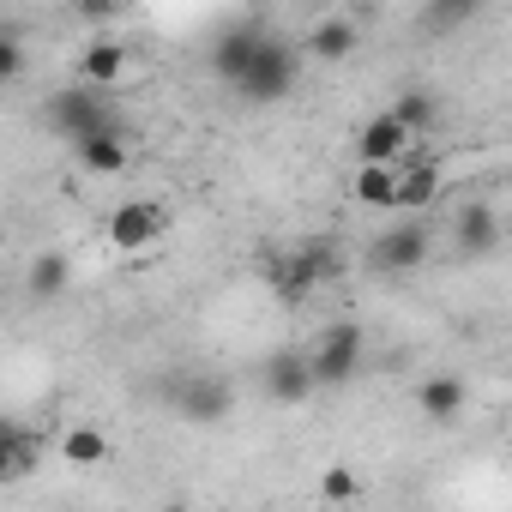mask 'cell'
I'll list each match as a JSON object with an SVG mask.
<instances>
[{
	"instance_id": "1",
	"label": "cell",
	"mask_w": 512,
	"mask_h": 512,
	"mask_svg": "<svg viewBox=\"0 0 512 512\" xmlns=\"http://www.w3.org/2000/svg\"><path fill=\"white\" fill-rule=\"evenodd\" d=\"M344 272V253L332 241H302V247H272L260 260V278L272 284L278 302H308L320 284H332Z\"/></svg>"
},
{
	"instance_id": "2",
	"label": "cell",
	"mask_w": 512,
	"mask_h": 512,
	"mask_svg": "<svg viewBox=\"0 0 512 512\" xmlns=\"http://www.w3.org/2000/svg\"><path fill=\"white\" fill-rule=\"evenodd\" d=\"M43 121H49L67 145H79V139H91V133H115V127H127L121 109H115V97H109V91H85V85L55 91V97L43 103Z\"/></svg>"
},
{
	"instance_id": "3",
	"label": "cell",
	"mask_w": 512,
	"mask_h": 512,
	"mask_svg": "<svg viewBox=\"0 0 512 512\" xmlns=\"http://www.w3.org/2000/svg\"><path fill=\"white\" fill-rule=\"evenodd\" d=\"M296 73H302V55H296V43H290V37H278V31H266L235 91H241L247 103H284V97L296 91Z\"/></svg>"
},
{
	"instance_id": "4",
	"label": "cell",
	"mask_w": 512,
	"mask_h": 512,
	"mask_svg": "<svg viewBox=\"0 0 512 512\" xmlns=\"http://www.w3.org/2000/svg\"><path fill=\"white\" fill-rule=\"evenodd\" d=\"M362 356H368V344H362V326H356V320H332V326L320 332L314 356H308L314 392H338V386H350V380L362 374Z\"/></svg>"
},
{
	"instance_id": "5",
	"label": "cell",
	"mask_w": 512,
	"mask_h": 512,
	"mask_svg": "<svg viewBox=\"0 0 512 512\" xmlns=\"http://www.w3.org/2000/svg\"><path fill=\"white\" fill-rule=\"evenodd\" d=\"M169 404H175L181 422L211 428V422H223V416L235 410V392H229V380H217V374H181V380L169 386Z\"/></svg>"
},
{
	"instance_id": "6",
	"label": "cell",
	"mask_w": 512,
	"mask_h": 512,
	"mask_svg": "<svg viewBox=\"0 0 512 512\" xmlns=\"http://www.w3.org/2000/svg\"><path fill=\"white\" fill-rule=\"evenodd\" d=\"M392 169H398V193H392V205H398L404 217H422V211L446 193V175H440V163H434L422 145H410Z\"/></svg>"
},
{
	"instance_id": "7",
	"label": "cell",
	"mask_w": 512,
	"mask_h": 512,
	"mask_svg": "<svg viewBox=\"0 0 512 512\" xmlns=\"http://www.w3.org/2000/svg\"><path fill=\"white\" fill-rule=\"evenodd\" d=\"M163 229H169V211H163L157 199H127V205H115V217H109V241H115L121 253L163 241Z\"/></svg>"
},
{
	"instance_id": "8",
	"label": "cell",
	"mask_w": 512,
	"mask_h": 512,
	"mask_svg": "<svg viewBox=\"0 0 512 512\" xmlns=\"http://www.w3.org/2000/svg\"><path fill=\"white\" fill-rule=\"evenodd\" d=\"M37 464H43V434L19 416H0V488L31 476Z\"/></svg>"
},
{
	"instance_id": "9",
	"label": "cell",
	"mask_w": 512,
	"mask_h": 512,
	"mask_svg": "<svg viewBox=\"0 0 512 512\" xmlns=\"http://www.w3.org/2000/svg\"><path fill=\"white\" fill-rule=\"evenodd\" d=\"M260 37H266V25H260V19H241V25H229V31L211 43V73H217L223 85H241V73H247L253 49H260Z\"/></svg>"
},
{
	"instance_id": "10",
	"label": "cell",
	"mask_w": 512,
	"mask_h": 512,
	"mask_svg": "<svg viewBox=\"0 0 512 512\" xmlns=\"http://www.w3.org/2000/svg\"><path fill=\"white\" fill-rule=\"evenodd\" d=\"M374 260H380L386 272H416V266L428 260V229H422V217H398V223L374 241Z\"/></svg>"
},
{
	"instance_id": "11",
	"label": "cell",
	"mask_w": 512,
	"mask_h": 512,
	"mask_svg": "<svg viewBox=\"0 0 512 512\" xmlns=\"http://www.w3.org/2000/svg\"><path fill=\"white\" fill-rule=\"evenodd\" d=\"M452 235H458V253H470V260H482V253H494L500 247V211L494 205H482V199H470L458 217H452Z\"/></svg>"
},
{
	"instance_id": "12",
	"label": "cell",
	"mask_w": 512,
	"mask_h": 512,
	"mask_svg": "<svg viewBox=\"0 0 512 512\" xmlns=\"http://www.w3.org/2000/svg\"><path fill=\"white\" fill-rule=\"evenodd\" d=\"M410 145H416V139H410V133H404L392 115H374V121L356 133V157H362L368 169H392V163H398Z\"/></svg>"
},
{
	"instance_id": "13",
	"label": "cell",
	"mask_w": 512,
	"mask_h": 512,
	"mask_svg": "<svg viewBox=\"0 0 512 512\" xmlns=\"http://www.w3.org/2000/svg\"><path fill=\"white\" fill-rule=\"evenodd\" d=\"M73 151H79V169H85V175H127V163H133V139H127V127H115V133H91V139H79Z\"/></svg>"
},
{
	"instance_id": "14",
	"label": "cell",
	"mask_w": 512,
	"mask_h": 512,
	"mask_svg": "<svg viewBox=\"0 0 512 512\" xmlns=\"http://www.w3.org/2000/svg\"><path fill=\"white\" fill-rule=\"evenodd\" d=\"M266 398H278V404L314 398V374H308V356H302V350H278V356L266 362Z\"/></svg>"
},
{
	"instance_id": "15",
	"label": "cell",
	"mask_w": 512,
	"mask_h": 512,
	"mask_svg": "<svg viewBox=\"0 0 512 512\" xmlns=\"http://www.w3.org/2000/svg\"><path fill=\"white\" fill-rule=\"evenodd\" d=\"M127 79V43H91L79 49V85L85 91H115Z\"/></svg>"
},
{
	"instance_id": "16",
	"label": "cell",
	"mask_w": 512,
	"mask_h": 512,
	"mask_svg": "<svg viewBox=\"0 0 512 512\" xmlns=\"http://www.w3.org/2000/svg\"><path fill=\"white\" fill-rule=\"evenodd\" d=\"M464 398H470V386H464L458 374H428V380L416 386V410H422L428 422H452V416H464Z\"/></svg>"
},
{
	"instance_id": "17",
	"label": "cell",
	"mask_w": 512,
	"mask_h": 512,
	"mask_svg": "<svg viewBox=\"0 0 512 512\" xmlns=\"http://www.w3.org/2000/svg\"><path fill=\"white\" fill-rule=\"evenodd\" d=\"M356 43H362L356 13H326V19H314V31H308V49H314L320 61H344Z\"/></svg>"
},
{
	"instance_id": "18",
	"label": "cell",
	"mask_w": 512,
	"mask_h": 512,
	"mask_svg": "<svg viewBox=\"0 0 512 512\" xmlns=\"http://www.w3.org/2000/svg\"><path fill=\"white\" fill-rule=\"evenodd\" d=\"M25 290H31L37 302H61V296L73 290V260H67V253H37L31 272H25Z\"/></svg>"
},
{
	"instance_id": "19",
	"label": "cell",
	"mask_w": 512,
	"mask_h": 512,
	"mask_svg": "<svg viewBox=\"0 0 512 512\" xmlns=\"http://www.w3.org/2000/svg\"><path fill=\"white\" fill-rule=\"evenodd\" d=\"M61 458H67V464H79V470H97V464L109 458V434H103V428H91V422H73V428L61 434Z\"/></svg>"
},
{
	"instance_id": "20",
	"label": "cell",
	"mask_w": 512,
	"mask_h": 512,
	"mask_svg": "<svg viewBox=\"0 0 512 512\" xmlns=\"http://www.w3.org/2000/svg\"><path fill=\"white\" fill-rule=\"evenodd\" d=\"M386 115H392L416 145H422V133L434 127V115H440V109H434V91H398V103H392Z\"/></svg>"
},
{
	"instance_id": "21",
	"label": "cell",
	"mask_w": 512,
	"mask_h": 512,
	"mask_svg": "<svg viewBox=\"0 0 512 512\" xmlns=\"http://www.w3.org/2000/svg\"><path fill=\"white\" fill-rule=\"evenodd\" d=\"M350 193L362 199V205H374V211H392V193H398V169H356V181H350Z\"/></svg>"
},
{
	"instance_id": "22",
	"label": "cell",
	"mask_w": 512,
	"mask_h": 512,
	"mask_svg": "<svg viewBox=\"0 0 512 512\" xmlns=\"http://www.w3.org/2000/svg\"><path fill=\"white\" fill-rule=\"evenodd\" d=\"M320 500H332V506L362 500V476H356L350 464H326V470H320Z\"/></svg>"
},
{
	"instance_id": "23",
	"label": "cell",
	"mask_w": 512,
	"mask_h": 512,
	"mask_svg": "<svg viewBox=\"0 0 512 512\" xmlns=\"http://www.w3.org/2000/svg\"><path fill=\"white\" fill-rule=\"evenodd\" d=\"M19 73H25V43H19V31L7 25V31H0V85L19 79Z\"/></svg>"
},
{
	"instance_id": "24",
	"label": "cell",
	"mask_w": 512,
	"mask_h": 512,
	"mask_svg": "<svg viewBox=\"0 0 512 512\" xmlns=\"http://www.w3.org/2000/svg\"><path fill=\"white\" fill-rule=\"evenodd\" d=\"M470 13H476L470 0H458V7H434V13H428V25H464Z\"/></svg>"
},
{
	"instance_id": "25",
	"label": "cell",
	"mask_w": 512,
	"mask_h": 512,
	"mask_svg": "<svg viewBox=\"0 0 512 512\" xmlns=\"http://www.w3.org/2000/svg\"><path fill=\"white\" fill-rule=\"evenodd\" d=\"M79 13H85L91 25H109V19H115V7H103V0H91V7H79Z\"/></svg>"
},
{
	"instance_id": "26",
	"label": "cell",
	"mask_w": 512,
	"mask_h": 512,
	"mask_svg": "<svg viewBox=\"0 0 512 512\" xmlns=\"http://www.w3.org/2000/svg\"><path fill=\"white\" fill-rule=\"evenodd\" d=\"M0 31H7V19H0Z\"/></svg>"
}]
</instances>
